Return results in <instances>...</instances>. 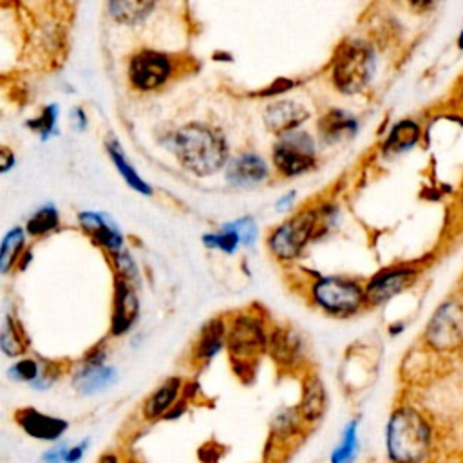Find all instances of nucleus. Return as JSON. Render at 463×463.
<instances>
[{"label": "nucleus", "instance_id": "1", "mask_svg": "<svg viewBox=\"0 0 463 463\" xmlns=\"http://www.w3.org/2000/svg\"><path fill=\"white\" fill-rule=\"evenodd\" d=\"M170 145L177 163L199 177L213 175L232 159L222 130L201 121H190L174 130Z\"/></svg>", "mask_w": 463, "mask_h": 463}, {"label": "nucleus", "instance_id": "2", "mask_svg": "<svg viewBox=\"0 0 463 463\" xmlns=\"http://www.w3.org/2000/svg\"><path fill=\"white\" fill-rule=\"evenodd\" d=\"M376 67L374 49L360 38H347L333 52L331 83L335 90L353 96L362 92L373 80Z\"/></svg>", "mask_w": 463, "mask_h": 463}, {"label": "nucleus", "instance_id": "3", "mask_svg": "<svg viewBox=\"0 0 463 463\" xmlns=\"http://www.w3.org/2000/svg\"><path fill=\"white\" fill-rule=\"evenodd\" d=\"M387 456L392 463H420L429 450V427L412 407L396 409L385 430Z\"/></svg>", "mask_w": 463, "mask_h": 463}, {"label": "nucleus", "instance_id": "4", "mask_svg": "<svg viewBox=\"0 0 463 463\" xmlns=\"http://www.w3.org/2000/svg\"><path fill=\"white\" fill-rule=\"evenodd\" d=\"M268 320L257 307L241 309L226 318V349L230 360L255 362L268 353Z\"/></svg>", "mask_w": 463, "mask_h": 463}, {"label": "nucleus", "instance_id": "5", "mask_svg": "<svg viewBox=\"0 0 463 463\" xmlns=\"http://www.w3.org/2000/svg\"><path fill=\"white\" fill-rule=\"evenodd\" d=\"M317 239L318 204L302 208L275 226L266 237V246L279 262H293L302 255L306 246Z\"/></svg>", "mask_w": 463, "mask_h": 463}, {"label": "nucleus", "instance_id": "6", "mask_svg": "<svg viewBox=\"0 0 463 463\" xmlns=\"http://www.w3.org/2000/svg\"><path fill=\"white\" fill-rule=\"evenodd\" d=\"M311 302L331 317H351L365 304V286L351 277L324 275L309 286Z\"/></svg>", "mask_w": 463, "mask_h": 463}, {"label": "nucleus", "instance_id": "7", "mask_svg": "<svg viewBox=\"0 0 463 463\" xmlns=\"http://www.w3.org/2000/svg\"><path fill=\"white\" fill-rule=\"evenodd\" d=\"M317 141L307 130H293L279 136L271 148V161L282 177H297L317 165Z\"/></svg>", "mask_w": 463, "mask_h": 463}, {"label": "nucleus", "instance_id": "8", "mask_svg": "<svg viewBox=\"0 0 463 463\" xmlns=\"http://www.w3.org/2000/svg\"><path fill=\"white\" fill-rule=\"evenodd\" d=\"M175 72V60L163 51L141 47L132 52L127 63L130 89L137 92H154L165 87Z\"/></svg>", "mask_w": 463, "mask_h": 463}, {"label": "nucleus", "instance_id": "9", "mask_svg": "<svg viewBox=\"0 0 463 463\" xmlns=\"http://www.w3.org/2000/svg\"><path fill=\"white\" fill-rule=\"evenodd\" d=\"M107 360V349L105 345L92 347L85 358L76 365L72 371L71 383L72 387L83 394L92 396L105 389H109L118 380V371L112 365L105 364Z\"/></svg>", "mask_w": 463, "mask_h": 463}, {"label": "nucleus", "instance_id": "10", "mask_svg": "<svg viewBox=\"0 0 463 463\" xmlns=\"http://www.w3.org/2000/svg\"><path fill=\"white\" fill-rule=\"evenodd\" d=\"M268 354L280 373H291L300 369L306 360V344L302 335L288 324L271 326Z\"/></svg>", "mask_w": 463, "mask_h": 463}, {"label": "nucleus", "instance_id": "11", "mask_svg": "<svg viewBox=\"0 0 463 463\" xmlns=\"http://www.w3.org/2000/svg\"><path fill=\"white\" fill-rule=\"evenodd\" d=\"M13 420L25 436H29L36 441H47L52 445L58 443L69 429L67 420H63L60 416L47 414V412L38 411L29 405L16 409L13 414Z\"/></svg>", "mask_w": 463, "mask_h": 463}, {"label": "nucleus", "instance_id": "12", "mask_svg": "<svg viewBox=\"0 0 463 463\" xmlns=\"http://www.w3.org/2000/svg\"><path fill=\"white\" fill-rule=\"evenodd\" d=\"M463 340V307L459 304H445L430 318L427 326V342L438 349H452Z\"/></svg>", "mask_w": 463, "mask_h": 463}, {"label": "nucleus", "instance_id": "13", "mask_svg": "<svg viewBox=\"0 0 463 463\" xmlns=\"http://www.w3.org/2000/svg\"><path fill=\"white\" fill-rule=\"evenodd\" d=\"M139 317V298L132 284L114 277L112 313H110V336H123L134 327Z\"/></svg>", "mask_w": 463, "mask_h": 463}, {"label": "nucleus", "instance_id": "14", "mask_svg": "<svg viewBox=\"0 0 463 463\" xmlns=\"http://www.w3.org/2000/svg\"><path fill=\"white\" fill-rule=\"evenodd\" d=\"M184 380L181 376H168L163 380L143 402L141 416L145 421L166 420L168 414L175 409V405L183 400L184 394Z\"/></svg>", "mask_w": 463, "mask_h": 463}, {"label": "nucleus", "instance_id": "15", "mask_svg": "<svg viewBox=\"0 0 463 463\" xmlns=\"http://www.w3.org/2000/svg\"><path fill=\"white\" fill-rule=\"evenodd\" d=\"M309 119V110L304 103L297 99H275L271 101L262 114V121L268 132L284 136L288 132L298 130L304 121Z\"/></svg>", "mask_w": 463, "mask_h": 463}, {"label": "nucleus", "instance_id": "16", "mask_svg": "<svg viewBox=\"0 0 463 463\" xmlns=\"http://www.w3.org/2000/svg\"><path fill=\"white\" fill-rule=\"evenodd\" d=\"M80 228L109 255H114L123 250V235L116 221L103 212H80L78 213Z\"/></svg>", "mask_w": 463, "mask_h": 463}, {"label": "nucleus", "instance_id": "17", "mask_svg": "<svg viewBox=\"0 0 463 463\" xmlns=\"http://www.w3.org/2000/svg\"><path fill=\"white\" fill-rule=\"evenodd\" d=\"M226 181L239 188H250L262 184L269 177L268 163L255 152H241L233 156L226 168Z\"/></svg>", "mask_w": 463, "mask_h": 463}, {"label": "nucleus", "instance_id": "18", "mask_svg": "<svg viewBox=\"0 0 463 463\" xmlns=\"http://www.w3.org/2000/svg\"><path fill=\"white\" fill-rule=\"evenodd\" d=\"M414 280L411 268H389L369 279L365 284V304L380 306L403 291Z\"/></svg>", "mask_w": 463, "mask_h": 463}, {"label": "nucleus", "instance_id": "19", "mask_svg": "<svg viewBox=\"0 0 463 463\" xmlns=\"http://www.w3.org/2000/svg\"><path fill=\"white\" fill-rule=\"evenodd\" d=\"M222 347H226V318L224 317H215L201 327V331H199V335H197V338L192 345L190 360L195 367H203Z\"/></svg>", "mask_w": 463, "mask_h": 463}, {"label": "nucleus", "instance_id": "20", "mask_svg": "<svg viewBox=\"0 0 463 463\" xmlns=\"http://www.w3.org/2000/svg\"><path fill=\"white\" fill-rule=\"evenodd\" d=\"M297 409L306 427L315 425L326 414L327 392L317 373H306L302 376V394Z\"/></svg>", "mask_w": 463, "mask_h": 463}, {"label": "nucleus", "instance_id": "21", "mask_svg": "<svg viewBox=\"0 0 463 463\" xmlns=\"http://www.w3.org/2000/svg\"><path fill=\"white\" fill-rule=\"evenodd\" d=\"M317 130H318V139L322 143L336 145L356 134L358 121L353 114L342 109H329L318 118Z\"/></svg>", "mask_w": 463, "mask_h": 463}, {"label": "nucleus", "instance_id": "22", "mask_svg": "<svg viewBox=\"0 0 463 463\" xmlns=\"http://www.w3.org/2000/svg\"><path fill=\"white\" fill-rule=\"evenodd\" d=\"M157 7L156 2H136V0H112L107 4L110 18L123 25H136L145 22Z\"/></svg>", "mask_w": 463, "mask_h": 463}, {"label": "nucleus", "instance_id": "23", "mask_svg": "<svg viewBox=\"0 0 463 463\" xmlns=\"http://www.w3.org/2000/svg\"><path fill=\"white\" fill-rule=\"evenodd\" d=\"M105 148H107V154L112 161V165L116 166V170L119 172V175L123 177V181L132 188L136 190L137 194H143V195H152V186L137 174V170L127 161L125 157V152L121 150L118 139H109L105 143Z\"/></svg>", "mask_w": 463, "mask_h": 463}, {"label": "nucleus", "instance_id": "24", "mask_svg": "<svg viewBox=\"0 0 463 463\" xmlns=\"http://www.w3.org/2000/svg\"><path fill=\"white\" fill-rule=\"evenodd\" d=\"M25 228L14 226L9 230L0 244V271L7 275L13 268H18L22 255L25 253Z\"/></svg>", "mask_w": 463, "mask_h": 463}, {"label": "nucleus", "instance_id": "25", "mask_svg": "<svg viewBox=\"0 0 463 463\" xmlns=\"http://www.w3.org/2000/svg\"><path fill=\"white\" fill-rule=\"evenodd\" d=\"M0 349L9 358H18L27 351V338L16 317L5 315L0 329Z\"/></svg>", "mask_w": 463, "mask_h": 463}, {"label": "nucleus", "instance_id": "26", "mask_svg": "<svg viewBox=\"0 0 463 463\" xmlns=\"http://www.w3.org/2000/svg\"><path fill=\"white\" fill-rule=\"evenodd\" d=\"M306 425L298 414L297 405L295 407H286L280 409L271 421V436L277 441H289L304 432Z\"/></svg>", "mask_w": 463, "mask_h": 463}, {"label": "nucleus", "instance_id": "27", "mask_svg": "<svg viewBox=\"0 0 463 463\" xmlns=\"http://www.w3.org/2000/svg\"><path fill=\"white\" fill-rule=\"evenodd\" d=\"M360 450V443H358V420H351L345 423L340 441L336 443V447L331 450L329 456V463H354L356 456Z\"/></svg>", "mask_w": 463, "mask_h": 463}, {"label": "nucleus", "instance_id": "28", "mask_svg": "<svg viewBox=\"0 0 463 463\" xmlns=\"http://www.w3.org/2000/svg\"><path fill=\"white\" fill-rule=\"evenodd\" d=\"M420 137V128L414 121L403 119L392 127L389 132L385 143H383V152L385 154H398L407 148H411Z\"/></svg>", "mask_w": 463, "mask_h": 463}, {"label": "nucleus", "instance_id": "29", "mask_svg": "<svg viewBox=\"0 0 463 463\" xmlns=\"http://www.w3.org/2000/svg\"><path fill=\"white\" fill-rule=\"evenodd\" d=\"M60 226V212L52 203L40 206L27 221L25 232L31 237H45Z\"/></svg>", "mask_w": 463, "mask_h": 463}, {"label": "nucleus", "instance_id": "30", "mask_svg": "<svg viewBox=\"0 0 463 463\" xmlns=\"http://www.w3.org/2000/svg\"><path fill=\"white\" fill-rule=\"evenodd\" d=\"M58 114H60L58 105L51 103V105L43 107V110H42L34 119H29V121H27V127H29L33 132H36L42 141H47L51 136L58 134V130H56Z\"/></svg>", "mask_w": 463, "mask_h": 463}, {"label": "nucleus", "instance_id": "31", "mask_svg": "<svg viewBox=\"0 0 463 463\" xmlns=\"http://www.w3.org/2000/svg\"><path fill=\"white\" fill-rule=\"evenodd\" d=\"M42 374V362H38L36 358L31 356H24L20 360H16L9 369H7V376L13 382H22V383H29L31 387L38 382Z\"/></svg>", "mask_w": 463, "mask_h": 463}, {"label": "nucleus", "instance_id": "32", "mask_svg": "<svg viewBox=\"0 0 463 463\" xmlns=\"http://www.w3.org/2000/svg\"><path fill=\"white\" fill-rule=\"evenodd\" d=\"M203 242H204L206 248L219 250V251H224V253H235L239 244H241V239H239L237 232H233L230 228V224L226 222V224H222V228L219 232L203 235Z\"/></svg>", "mask_w": 463, "mask_h": 463}, {"label": "nucleus", "instance_id": "33", "mask_svg": "<svg viewBox=\"0 0 463 463\" xmlns=\"http://www.w3.org/2000/svg\"><path fill=\"white\" fill-rule=\"evenodd\" d=\"M109 257H110V262H112V268H114V277L123 279L132 286H134V282L139 280L137 264L127 250H121V251H118L114 255H109Z\"/></svg>", "mask_w": 463, "mask_h": 463}, {"label": "nucleus", "instance_id": "34", "mask_svg": "<svg viewBox=\"0 0 463 463\" xmlns=\"http://www.w3.org/2000/svg\"><path fill=\"white\" fill-rule=\"evenodd\" d=\"M228 224H230V228L233 232H237V235H239V239H241V242L244 246H253L255 244L259 230H257V224H255V221L251 217L246 215V217L235 219V221L228 222Z\"/></svg>", "mask_w": 463, "mask_h": 463}, {"label": "nucleus", "instance_id": "35", "mask_svg": "<svg viewBox=\"0 0 463 463\" xmlns=\"http://www.w3.org/2000/svg\"><path fill=\"white\" fill-rule=\"evenodd\" d=\"M63 369L60 365V362H51V360H45L42 362V374L38 378V382L33 385V389L36 391H45L49 387L54 385L56 380H60Z\"/></svg>", "mask_w": 463, "mask_h": 463}, {"label": "nucleus", "instance_id": "36", "mask_svg": "<svg viewBox=\"0 0 463 463\" xmlns=\"http://www.w3.org/2000/svg\"><path fill=\"white\" fill-rule=\"evenodd\" d=\"M230 365L235 373V376L244 382L250 383L255 378V371H257V364L255 362H244V360H230Z\"/></svg>", "mask_w": 463, "mask_h": 463}, {"label": "nucleus", "instance_id": "37", "mask_svg": "<svg viewBox=\"0 0 463 463\" xmlns=\"http://www.w3.org/2000/svg\"><path fill=\"white\" fill-rule=\"evenodd\" d=\"M69 447H71V445H67V443H63V441H58V443L51 445V447L42 454V461H43V463H65Z\"/></svg>", "mask_w": 463, "mask_h": 463}, {"label": "nucleus", "instance_id": "38", "mask_svg": "<svg viewBox=\"0 0 463 463\" xmlns=\"http://www.w3.org/2000/svg\"><path fill=\"white\" fill-rule=\"evenodd\" d=\"M89 445H90V441H89L87 438L81 439V441L76 443V445H71V447H69V452H67L65 463H81V459L85 458V452L89 450Z\"/></svg>", "mask_w": 463, "mask_h": 463}, {"label": "nucleus", "instance_id": "39", "mask_svg": "<svg viewBox=\"0 0 463 463\" xmlns=\"http://www.w3.org/2000/svg\"><path fill=\"white\" fill-rule=\"evenodd\" d=\"M14 165V152L9 146H2L0 150V170L5 174Z\"/></svg>", "mask_w": 463, "mask_h": 463}, {"label": "nucleus", "instance_id": "40", "mask_svg": "<svg viewBox=\"0 0 463 463\" xmlns=\"http://www.w3.org/2000/svg\"><path fill=\"white\" fill-rule=\"evenodd\" d=\"M71 123H72L80 132L85 130V127H87V116H85V112H83L81 107H74V109L71 110Z\"/></svg>", "mask_w": 463, "mask_h": 463}, {"label": "nucleus", "instance_id": "41", "mask_svg": "<svg viewBox=\"0 0 463 463\" xmlns=\"http://www.w3.org/2000/svg\"><path fill=\"white\" fill-rule=\"evenodd\" d=\"M291 85H293L291 80H277V81H275L273 85H269V89L264 90L262 94H264V96H268V94H279V92H284V90L291 89Z\"/></svg>", "mask_w": 463, "mask_h": 463}, {"label": "nucleus", "instance_id": "42", "mask_svg": "<svg viewBox=\"0 0 463 463\" xmlns=\"http://www.w3.org/2000/svg\"><path fill=\"white\" fill-rule=\"evenodd\" d=\"M94 463H123V456L116 450H109V452H103Z\"/></svg>", "mask_w": 463, "mask_h": 463}, {"label": "nucleus", "instance_id": "43", "mask_svg": "<svg viewBox=\"0 0 463 463\" xmlns=\"http://www.w3.org/2000/svg\"><path fill=\"white\" fill-rule=\"evenodd\" d=\"M295 197H297V192H288L284 197H280V199L277 201V204H275L277 212H286V210L293 204Z\"/></svg>", "mask_w": 463, "mask_h": 463}, {"label": "nucleus", "instance_id": "44", "mask_svg": "<svg viewBox=\"0 0 463 463\" xmlns=\"http://www.w3.org/2000/svg\"><path fill=\"white\" fill-rule=\"evenodd\" d=\"M31 257H33V253H31L29 250H25V253L22 255V259H20V262H18V269H25L27 262H31Z\"/></svg>", "mask_w": 463, "mask_h": 463}, {"label": "nucleus", "instance_id": "45", "mask_svg": "<svg viewBox=\"0 0 463 463\" xmlns=\"http://www.w3.org/2000/svg\"><path fill=\"white\" fill-rule=\"evenodd\" d=\"M459 45L463 47V34H461V38H459Z\"/></svg>", "mask_w": 463, "mask_h": 463}]
</instances>
